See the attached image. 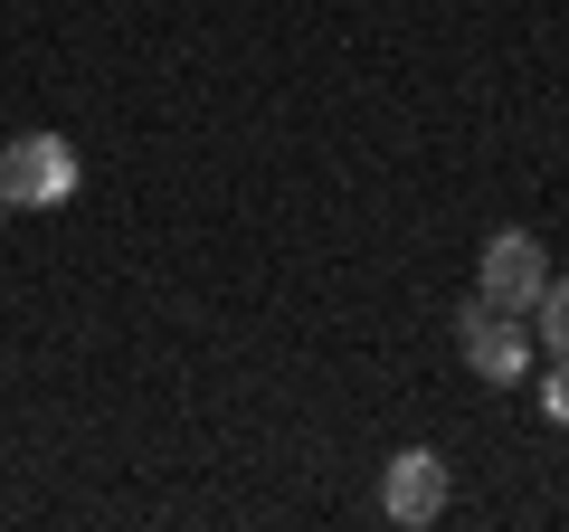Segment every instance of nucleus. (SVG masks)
I'll list each match as a JSON object with an SVG mask.
<instances>
[{
    "label": "nucleus",
    "mask_w": 569,
    "mask_h": 532,
    "mask_svg": "<svg viewBox=\"0 0 569 532\" xmlns=\"http://www.w3.org/2000/svg\"><path fill=\"white\" fill-rule=\"evenodd\" d=\"M541 286H550L541 238H531V228H493V238H485V266H475V295L503 305V314H531V305H541Z\"/></svg>",
    "instance_id": "f03ea898"
},
{
    "label": "nucleus",
    "mask_w": 569,
    "mask_h": 532,
    "mask_svg": "<svg viewBox=\"0 0 569 532\" xmlns=\"http://www.w3.org/2000/svg\"><path fill=\"white\" fill-rule=\"evenodd\" d=\"M541 418L569 428V352H550V381H541Z\"/></svg>",
    "instance_id": "423d86ee"
},
{
    "label": "nucleus",
    "mask_w": 569,
    "mask_h": 532,
    "mask_svg": "<svg viewBox=\"0 0 569 532\" xmlns=\"http://www.w3.org/2000/svg\"><path fill=\"white\" fill-rule=\"evenodd\" d=\"M77 190V144L67 134H20L0 152V209H58Z\"/></svg>",
    "instance_id": "f257e3e1"
},
{
    "label": "nucleus",
    "mask_w": 569,
    "mask_h": 532,
    "mask_svg": "<svg viewBox=\"0 0 569 532\" xmlns=\"http://www.w3.org/2000/svg\"><path fill=\"white\" fill-rule=\"evenodd\" d=\"M531 343L569 352V276H550V286H541V305H531Z\"/></svg>",
    "instance_id": "39448f33"
},
{
    "label": "nucleus",
    "mask_w": 569,
    "mask_h": 532,
    "mask_svg": "<svg viewBox=\"0 0 569 532\" xmlns=\"http://www.w3.org/2000/svg\"><path fill=\"white\" fill-rule=\"evenodd\" d=\"M456 343H466L475 381H522V371H531V352H541V343H531V314H503V305H485V295L466 305Z\"/></svg>",
    "instance_id": "20e7f679"
},
{
    "label": "nucleus",
    "mask_w": 569,
    "mask_h": 532,
    "mask_svg": "<svg viewBox=\"0 0 569 532\" xmlns=\"http://www.w3.org/2000/svg\"><path fill=\"white\" fill-rule=\"evenodd\" d=\"M447 504H456V475H447V456H437V447H399V456H389V475H380V513H389L399 532L437 523Z\"/></svg>",
    "instance_id": "7ed1b4c3"
}]
</instances>
